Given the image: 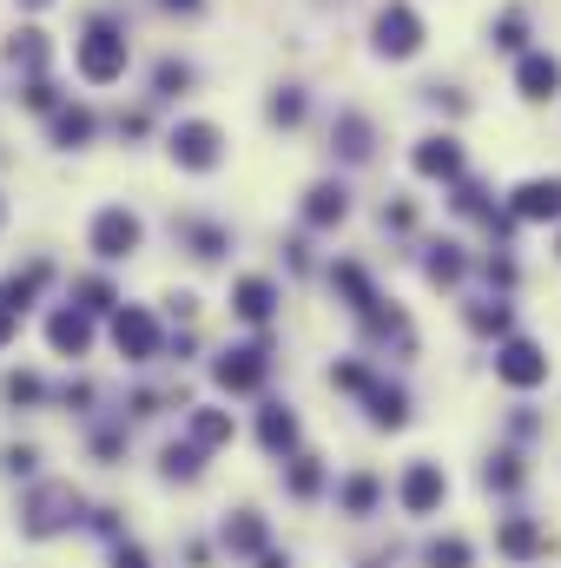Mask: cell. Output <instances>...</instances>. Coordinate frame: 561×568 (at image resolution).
I'll use <instances>...</instances> for the list:
<instances>
[{"label": "cell", "instance_id": "1", "mask_svg": "<svg viewBox=\"0 0 561 568\" xmlns=\"http://www.w3.org/2000/svg\"><path fill=\"white\" fill-rule=\"evenodd\" d=\"M67 523H80L73 483H40V489L27 496V509H20V529H27V536H53V529H67Z\"/></svg>", "mask_w": 561, "mask_h": 568}, {"label": "cell", "instance_id": "2", "mask_svg": "<svg viewBox=\"0 0 561 568\" xmlns=\"http://www.w3.org/2000/svg\"><path fill=\"white\" fill-rule=\"evenodd\" d=\"M496 377L509 390H536V384H549V351L536 337H502L496 344Z\"/></svg>", "mask_w": 561, "mask_h": 568}, {"label": "cell", "instance_id": "3", "mask_svg": "<svg viewBox=\"0 0 561 568\" xmlns=\"http://www.w3.org/2000/svg\"><path fill=\"white\" fill-rule=\"evenodd\" d=\"M126 33H113V27H93L86 40H80V73L93 80V87H113L120 73H126Z\"/></svg>", "mask_w": 561, "mask_h": 568}, {"label": "cell", "instance_id": "4", "mask_svg": "<svg viewBox=\"0 0 561 568\" xmlns=\"http://www.w3.org/2000/svg\"><path fill=\"white\" fill-rule=\"evenodd\" d=\"M442 496H449L442 463H410V469H404V483H397L404 516H436V509H442Z\"/></svg>", "mask_w": 561, "mask_h": 568}, {"label": "cell", "instance_id": "5", "mask_svg": "<svg viewBox=\"0 0 561 568\" xmlns=\"http://www.w3.org/2000/svg\"><path fill=\"white\" fill-rule=\"evenodd\" d=\"M417 47H422V20H417V7L390 0V7L377 13V53H390V60H410Z\"/></svg>", "mask_w": 561, "mask_h": 568}, {"label": "cell", "instance_id": "6", "mask_svg": "<svg viewBox=\"0 0 561 568\" xmlns=\"http://www.w3.org/2000/svg\"><path fill=\"white\" fill-rule=\"evenodd\" d=\"M140 239L145 232H140V219H133L126 205H106V212L93 219V252H100V258H133Z\"/></svg>", "mask_w": 561, "mask_h": 568}, {"label": "cell", "instance_id": "7", "mask_svg": "<svg viewBox=\"0 0 561 568\" xmlns=\"http://www.w3.org/2000/svg\"><path fill=\"white\" fill-rule=\"evenodd\" d=\"M172 159H178L185 172H212V165L225 159V145H218V126H205V120H185V126L172 133Z\"/></svg>", "mask_w": 561, "mask_h": 568}, {"label": "cell", "instance_id": "8", "mask_svg": "<svg viewBox=\"0 0 561 568\" xmlns=\"http://www.w3.org/2000/svg\"><path fill=\"white\" fill-rule=\"evenodd\" d=\"M509 212L522 225H555L561 219V179H522L516 199H509Z\"/></svg>", "mask_w": 561, "mask_h": 568}, {"label": "cell", "instance_id": "9", "mask_svg": "<svg viewBox=\"0 0 561 568\" xmlns=\"http://www.w3.org/2000/svg\"><path fill=\"white\" fill-rule=\"evenodd\" d=\"M113 344H120V357H133V364L159 357V324H152V311L126 304V311L113 317Z\"/></svg>", "mask_w": 561, "mask_h": 568}, {"label": "cell", "instance_id": "10", "mask_svg": "<svg viewBox=\"0 0 561 568\" xmlns=\"http://www.w3.org/2000/svg\"><path fill=\"white\" fill-rule=\"evenodd\" d=\"M496 549H502L509 562H536V556H549V529L529 523V516H502V523H496Z\"/></svg>", "mask_w": 561, "mask_h": 568}, {"label": "cell", "instance_id": "11", "mask_svg": "<svg viewBox=\"0 0 561 568\" xmlns=\"http://www.w3.org/2000/svg\"><path fill=\"white\" fill-rule=\"evenodd\" d=\"M417 172L422 179H462V140L456 133H429V140H417Z\"/></svg>", "mask_w": 561, "mask_h": 568}, {"label": "cell", "instance_id": "12", "mask_svg": "<svg viewBox=\"0 0 561 568\" xmlns=\"http://www.w3.org/2000/svg\"><path fill=\"white\" fill-rule=\"evenodd\" d=\"M265 377H272V357H265L258 344H245V351H225V357H218V384H225V390H258Z\"/></svg>", "mask_w": 561, "mask_h": 568}, {"label": "cell", "instance_id": "13", "mask_svg": "<svg viewBox=\"0 0 561 568\" xmlns=\"http://www.w3.org/2000/svg\"><path fill=\"white\" fill-rule=\"evenodd\" d=\"M516 87H522V100H555L561 93V60L555 53H522Z\"/></svg>", "mask_w": 561, "mask_h": 568}, {"label": "cell", "instance_id": "14", "mask_svg": "<svg viewBox=\"0 0 561 568\" xmlns=\"http://www.w3.org/2000/svg\"><path fill=\"white\" fill-rule=\"evenodd\" d=\"M47 344H53L60 357H80V351L93 344V317H86V311H53V317H47Z\"/></svg>", "mask_w": 561, "mask_h": 568}, {"label": "cell", "instance_id": "15", "mask_svg": "<svg viewBox=\"0 0 561 568\" xmlns=\"http://www.w3.org/2000/svg\"><path fill=\"white\" fill-rule=\"evenodd\" d=\"M344 212H350V192H344V185L324 179V185L304 192V219H310V225H344Z\"/></svg>", "mask_w": 561, "mask_h": 568}, {"label": "cell", "instance_id": "16", "mask_svg": "<svg viewBox=\"0 0 561 568\" xmlns=\"http://www.w3.org/2000/svg\"><path fill=\"white\" fill-rule=\"evenodd\" d=\"M364 397H370V417H377L384 429H404V424H410V397H404V390H390V384H370Z\"/></svg>", "mask_w": 561, "mask_h": 568}, {"label": "cell", "instance_id": "17", "mask_svg": "<svg viewBox=\"0 0 561 568\" xmlns=\"http://www.w3.org/2000/svg\"><path fill=\"white\" fill-rule=\"evenodd\" d=\"M258 436H265V449H272V456H284V449H297V417H290L284 404H272V410L258 417Z\"/></svg>", "mask_w": 561, "mask_h": 568}, {"label": "cell", "instance_id": "18", "mask_svg": "<svg viewBox=\"0 0 561 568\" xmlns=\"http://www.w3.org/2000/svg\"><path fill=\"white\" fill-rule=\"evenodd\" d=\"M272 304H278V291H272V278H245V284H238V317L265 324V317H272Z\"/></svg>", "mask_w": 561, "mask_h": 568}, {"label": "cell", "instance_id": "19", "mask_svg": "<svg viewBox=\"0 0 561 568\" xmlns=\"http://www.w3.org/2000/svg\"><path fill=\"white\" fill-rule=\"evenodd\" d=\"M7 60H13L20 73H33V80H40V67H47V33H33V27H27V33H13Z\"/></svg>", "mask_w": 561, "mask_h": 568}, {"label": "cell", "instance_id": "20", "mask_svg": "<svg viewBox=\"0 0 561 568\" xmlns=\"http://www.w3.org/2000/svg\"><path fill=\"white\" fill-rule=\"evenodd\" d=\"M337 496H344V509H350V516H370V509H377V496H384V483H377L370 469H357Z\"/></svg>", "mask_w": 561, "mask_h": 568}, {"label": "cell", "instance_id": "21", "mask_svg": "<svg viewBox=\"0 0 561 568\" xmlns=\"http://www.w3.org/2000/svg\"><path fill=\"white\" fill-rule=\"evenodd\" d=\"M337 152L344 159H370V120L364 113H344L337 120Z\"/></svg>", "mask_w": 561, "mask_h": 568}, {"label": "cell", "instance_id": "22", "mask_svg": "<svg viewBox=\"0 0 561 568\" xmlns=\"http://www.w3.org/2000/svg\"><path fill=\"white\" fill-rule=\"evenodd\" d=\"M192 443H198V449L232 443V417H225V410H192Z\"/></svg>", "mask_w": 561, "mask_h": 568}, {"label": "cell", "instance_id": "23", "mask_svg": "<svg viewBox=\"0 0 561 568\" xmlns=\"http://www.w3.org/2000/svg\"><path fill=\"white\" fill-rule=\"evenodd\" d=\"M422 562H429V568H469V562H476V549H469L462 536H436V542L422 549Z\"/></svg>", "mask_w": 561, "mask_h": 568}, {"label": "cell", "instance_id": "24", "mask_svg": "<svg viewBox=\"0 0 561 568\" xmlns=\"http://www.w3.org/2000/svg\"><path fill=\"white\" fill-rule=\"evenodd\" d=\"M489 33H496V47H502V53H522V47H529V13H522V7H509Z\"/></svg>", "mask_w": 561, "mask_h": 568}, {"label": "cell", "instance_id": "25", "mask_svg": "<svg viewBox=\"0 0 561 568\" xmlns=\"http://www.w3.org/2000/svg\"><path fill=\"white\" fill-rule=\"evenodd\" d=\"M265 542V523L252 516V509H238V523H225V549H238V556H252Z\"/></svg>", "mask_w": 561, "mask_h": 568}, {"label": "cell", "instance_id": "26", "mask_svg": "<svg viewBox=\"0 0 561 568\" xmlns=\"http://www.w3.org/2000/svg\"><path fill=\"white\" fill-rule=\"evenodd\" d=\"M86 133H93V113H86V106H67V113H53V140H60V145H80Z\"/></svg>", "mask_w": 561, "mask_h": 568}, {"label": "cell", "instance_id": "27", "mask_svg": "<svg viewBox=\"0 0 561 568\" xmlns=\"http://www.w3.org/2000/svg\"><path fill=\"white\" fill-rule=\"evenodd\" d=\"M482 483H489V489H522V456H516V449H502V456L482 469Z\"/></svg>", "mask_w": 561, "mask_h": 568}, {"label": "cell", "instance_id": "28", "mask_svg": "<svg viewBox=\"0 0 561 568\" xmlns=\"http://www.w3.org/2000/svg\"><path fill=\"white\" fill-rule=\"evenodd\" d=\"M337 284H344V297H350L357 311H377V291H370V278H364L357 265H337Z\"/></svg>", "mask_w": 561, "mask_h": 568}, {"label": "cell", "instance_id": "29", "mask_svg": "<svg viewBox=\"0 0 561 568\" xmlns=\"http://www.w3.org/2000/svg\"><path fill=\"white\" fill-rule=\"evenodd\" d=\"M469 324H476L482 337H489V331L509 337V304H496V297H489V304H469Z\"/></svg>", "mask_w": 561, "mask_h": 568}, {"label": "cell", "instance_id": "30", "mask_svg": "<svg viewBox=\"0 0 561 568\" xmlns=\"http://www.w3.org/2000/svg\"><path fill=\"white\" fill-rule=\"evenodd\" d=\"M429 278L456 284V278H462V252H456V245H429Z\"/></svg>", "mask_w": 561, "mask_h": 568}, {"label": "cell", "instance_id": "31", "mask_svg": "<svg viewBox=\"0 0 561 568\" xmlns=\"http://www.w3.org/2000/svg\"><path fill=\"white\" fill-rule=\"evenodd\" d=\"M317 483H324L317 456H297V463H290V496H317Z\"/></svg>", "mask_w": 561, "mask_h": 568}, {"label": "cell", "instance_id": "32", "mask_svg": "<svg viewBox=\"0 0 561 568\" xmlns=\"http://www.w3.org/2000/svg\"><path fill=\"white\" fill-rule=\"evenodd\" d=\"M304 120V93H278L272 100V126H297Z\"/></svg>", "mask_w": 561, "mask_h": 568}, {"label": "cell", "instance_id": "33", "mask_svg": "<svg viewBox=\"0 0 561 568\" xmlns=\"http://www.w3.org/2000/svg\"><path fill=\"white\" fill-rule=\"evenodd\" d=\"M178 87H192V67L165 60V67H159V93H178Z\"/></svg>", "mask_w": 561, "mask_h": 568}, {"label": "cell", "instance_id": "34", "mask_svg": "<svg viewBox=\"0 0 561 568\" xmlns=\"http://www.w3.org/2000/svg\"><path fill=\"white\" fill-rule=\"evenodd\" d=\"M40 397V377H7V404H33Z\"/></svg>", "mask_w": 561, "mask_h": 568}, {"label": "cell", "instance_id": "35", "mask_svg": "<svg viewBox=\"0 0 561 568\" xmlns=\"http://www.w3.org/2000/svg\"><path fill=\"white\" fill-rule=\"evenodd\" d=\"M7 469L13 476H33V449H7Z\"/></svg>", "mask_w": 561, "mask_h": 568}, {"label": "cell", "instance_id": "36", "mask_svg": "<svg viewBox=\"0 0 561 568\" xmlns=\"http://www.w3.org/2000/svg\"><path fill=\"white\" fill-rule=\"evenodd\" d=\"M113 568H145V549H120V556H113Z\"/></svg>", "mask_w": 561, "mask_h": 568}, {"label": "cell", "instance_id": "37", "mask_svg": "<svg viewBox=\"0 0 561 568\" xmlns=\"http://www.w3.org/2000/svg\"><path fill=\"white\" fill-rule=\"evenodd\" d=\"M13 317H20V311H7V304H0V344L13 337Z\"/></svg>", "mask_w": 561, "mask_h": 568}, {"label": "cell", "instance_id": "38", "mask_svg": "<svg viewBox=\"0 0 561 568\" xmlns=\"http://www.w3.org/2000/svg\"><path fill=\"white\" fill-rule=\"evenodd\" d=\"M20 7H53V0H20Z\"/></svg>", "mask_w": 561, "mask_h": 568}]
</instances>
